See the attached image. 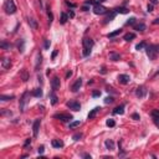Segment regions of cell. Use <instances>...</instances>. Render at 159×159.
<instances>
[{"instance_id": "45", "label": "cell", "mask_w": 159, "mask_h": 159, "mask_svg": "<svg viewBox=\"0 0 159 159\" xmlns=\"http://www.w3.org/2000/svg\"><path fill=\"white\" fill-rule=\"evenodd\" d=\"M81 10H82V11H87V10H90V6L86 4L84 6H82V8H81Z\"/></svg>"}, {"instance_id": "3", "label": "cell", "mask_w": 159, "mask_h": 159, "mask_svg": "<svg viewBox=\"0 0 159 159\" xmlns=\"http://www.w3.org/2000/svg\"><path fill=\"white\" fill-rule=\"evenodd\" d=\"M145 49H147V55L149 57V60H155L157 56H158V51L155 49V45H149Z\"/></svg>"}, {"instance_id": "18", "label": "cell", "mask_w": 159, "mask_h": 159, "mask_svg": "<svg viewBox=\"0 0 159 159\" xmlns=\"http://www.w3.org/2000/svg\"><path fill=\"white\" fill-rule=\"evenodd\" d=\"M1 66H3V68H10V66H11V62H10V60L9 59H3L1 60Z\"/></svg>"}, {"instance_id": "5", "label": "cell", "mask_w": 159, "mask_h": 159, "mask_svg": "<svg viewBox=\"0 0 159 159\" xmlns=\"http://www.w3.org/2000/svg\"><path fill=\"white\" fill-rule=\"evenodd\" d=\"M29 96H30V93L26 91V92H24L23 97L20 98V111H21V112H24V111H25V106H26V103H27V98H29Z\"/></svg>"}, {"instance_id": "11", "label": "cell", "mask_w": 159, "mask_h": 159, "mask_svg": "<svg viewBox=\"0 0 159 159\" xmlns=\"http://www.w3.org/2000/svg\"><path fill=\"white\" fill-rule=\"evenodd\" d=\"M81 86H82V78H78V80H76V82L72 84V87H71V90H72V92H77L80 88H81Z\"/></svg>"}, {"instance_id": "9", "label": "cell", "mask_w": 159, "mask_h": 159, "mask_svg": "<svg viewBox=\"0 0 159 159\" xmlns=\"http://www.w3.org/2000/svg\"><path fill=\"white\" fill-rule=\"evenodd\" d=\"M40 123H41V121H40V119H35V122H34V124H33V133H34V137H35V138H36L37 134H39Z\"/></svg>"}, {"instance_id": "41", "label": "cell", "mask_w": 159, "mask_h": 159, "mask_svg": "<svg viewBox=\"0 0 159 159\" xmlns=\"http://www.w3.org/2000/svg\"><path fill=\"white\" fill-rule=\"evenodd\" d=\"M134 23H135V19H134V17H131L126 24H127V25H134Z\"/></svg>"}, {"instance_id": "39", "label": "cell", "mask_w": 159, "mask_h": 159, "mask_svg": "<svg viewBox=\"0 0 159 159\" xmlns=\"http://www.w3.org/2000/svg\"><path fill=\"white\" fill-rule=\"evenodd\" d=\"M113 101H114V100H113V97H111V96L104 98V103H107V104H108V103H112Z\"/></svg>"}, {"instance_id": "56", "label": "cell", "mask_w": 159, "mask_h": 159, "mask_svg": "<svg viewBox=\"0 0 159 159\" xmlns=\"http://www.w3.org/2000/svg\"><path fill=\"white\" fill-rule=\"evenodd\" d=\"M155 49H157V51H158V54H159V45H155Z\"/></svg>"}, {"instance_id": "24", "label": "cell", "mask_w": 159, "mask_h": 159, "mask_svg": "<svg viewBox=\"0 0 159 159\" xmlns=\"http://www.w3.org/2000/svg\"><path fill=\"white\" fill-rule=\"evenodd\" d=\"M114 11H116V13H119V14H128L129 10L127 9V8H117Z\"/></svg>"}, {"instance_id": "32", "label": "cell", "mask_w": 159, "mask_h": 159, "mask_svg": "<svg viewBox=\"0 0 159 159\" xmlns=\"http://www.w3.org/2000/svg\"><path fill=\"white\" fill-rule=\"evenodd\" d=\"M0 100L1 101H11V100H14V96H4V94H1Z\"/></svg>"}, {"instance_id": "8", "label": "cell", "mask_w": 159, "mask_h": 159, "mask_svg": "<svg viewBox=\"0 0 159 159\" xmlns=\"http://www.w3.org/2000/svg\"><path fill=\"white\" fill-rule=\"evenodd\" d=\"M60 78L57 77V76H55L54 78L51 80V87H52V90L54 91H57L59 88H60Z\"/></svg>"}, {"instance_id": "29", "label": "cell", "mask_w": 159, "mask_h": 159, "mask_svg": "<svg viewBox=\"0 0 159 159\" xmlns=\"http://www.w3.org/2000/svg\"><path fill=\"white\" fill-rule=\"evenodd\" d=\"M122 33V30L121 29H118V30H116V31H113V33H111V34H108L107 36L109 37V39H112V37H114V36H117V35H119Z\"/></svg>"}, {"instance_id": "21", "label": "cell", "mask_w": 159, "mask_h": 159, "mask_svg": "<svg viewBox=\"0 0 159 159\" xmlns=\"http://www.w3.org/2000/svg\"><path fill=\"white\" fill-rule=\"evenodd\" d=\"M109 59L112 61H119L121 60V55L119 54H116V52H111V54H109Z\"/></svg>"}, {"instance_id": "51", "label": "cell", "mask_w": 159, "mask_h": 159, "mask_svg": "<svg viewBox=\"0 0 159 159\" xmlns=\"http://www.w3.org/2000/svg\"><path fill=\"white\" fill-rule=\"evenodd\" d=\"M56 55H57V51H54V52H52V56H51V57H52V59H55Z\"/></svg>"}, {"instance_id": "23", "label": "cell", "mask_w": 159, "mask_h": 159, "mask_svg": "<svg viewBox=\"0 0 159 159\" xmlns=\"http://www.w3.org/2000/svg\"><path fill=\"white\" fill-rule=\"evenodd\" d=\"M134 30H137V31H144L145 30V25L143 23H139V24L134 25Z\"/></svg>"}, {"instance_id": "15", "label": "cell", "mask_w": 159, "mask_h": 159, "mask_svg": "<svg viewBox=\"0 0 159 159\" xmlns=\"http://www.w3.org/2000/svg\"><path fill=\"white\" fill-rule=\"evenodd\" d=\"M20 77H21V80H23L24 82H26L29 80V72H27V70H25V68L21 70L20 71Z\"/></svg>"}, {"instance_id": "14", "label": "cell", "mask_w": 159, "mask_h": 159, "mask_svg": "<svg viewBox=\"0 0 159 159\" xmlns=\"http://www.w3.org/2000/svg\"><path fill=\"white\" fill-rule=\"evenodd\" d=\"M51 145L54 148H62L63 147V142L60 139H52L51 141Z\"/></svg>"}, {"instance_id": "40", "label": "cell", "mask_w": 159, "mask_h": 159, "mask_svg": "<svg viewBox=\"0 0 159 159\" xmlns=\"http://www.w3.org/2000/svg\"><path fill=\"white\" fill-rule=\"evenodd\" d=\"M100 96H101V91H97V90H96V91L92 92V97H100Z\"/></svg>"}, {"instance_id": "47", "label": "cell", "mask_w": 159, "mask_h": 159, "mask_svg": "<svg viewBox=\"0 0 159 159\" xmlns=\"http://www.w3.org/2000/svg\"><path fill=\"white\" fill-rule=\"evenodd\" d=\"M29 144H31V139H26V141H25V143H24V147L26 148Z\"/></svg>"}, {"instance_id": "28", "label": "cell", "mask_w": 159, "mask_h": 159, "mask_svg": "<svg viewBox=\"0 0 159 159\" xmlns=\"http://www.w3.org/2000/svg\"><path fill=\"white\" fill-rule=\"evenodd\" d=\"M0 47H1L3 50H10V47H11V46H10V44H8V42L6 41H1V44H0Z\"/></svg>"}, {"instance_id": "48", "label": "cell", "mask_w": 159, "mask_h": 159, "mask_svg": "<svg viewBox=\"0 0 159 159\" xmlns=\"http://www.w3.org/2000/svg\"><path fill=\"white\" fill-rule=\"evenodd\" d=\"M66 4H67L68 6H71V8H75V6H76L75 4H72V3H70V1H67V0H66Z\"/></svg>"}, {"instance_id": "35", "label": "cell", "mask_w": 159, "mask_h": 159, "mask_svg": "<svg viewBox=\"0 0 159 159\" xmlns=\"http://www.w3.org/2000/svg\"><path fill=\"white\" fill-rule=\"evenodd\" d=\"M144 47H147V44H145V42L143 41V42H141V44H138V45H137L135 46V50H142V49H144Z\"/></svg>"}, {"instance_id": "49", "label": "cell", "mask_w": 159, "mask_h": 159, "mask_svg": "<svg viewBox=\"0 0 159 159\" xmlns=\"http://www.w3.org/2000/svg\"><path fill=\"white\" fill-rule=\"evenodd\" d=\"M72 76V71H68L67 73H66V78H68V77H71Z\"/></svg>"}, {"instance_id": "20", "label": "cell", "mask_w": 159, "mask_h": 159, "mask_svg": "<svg viewBox=\"0 0 159 159\" xmlns=\"http://www.w3.org/2000/svg\"><path fill=\"white\" fill-rule=\"evenodd\" d=\"M116 14H117V13H116V11H112L111 14H108V15H107V17L104 19V24H107V23H109V21H112V20L114 19Z\"/></svg>"}, {"instance_id": "1", "label": "cell", "mask_w": 159, "mask_h": 159, "mask_svg": "<svg viewBox=\"0 0 159 159\" xmlns=\"http://www.w3.org/2000/svg\"><path fill=\"white\" fill-rule=\"evenodd\" d=\"M82 44H83V56H88L91 54V49L93 47V40L88 39V37H84L82 40Z\"/></svg>"}, {"instance_id": "17", "label": "cell", "mask_w": 159, "mask_h": 159, "mask_svg": "<svg viewBox=\"0 0 159 159\" xmlns=\"http://www.w3.org/2000/svg\"><path fill=\"white\" fill-rule=\"evenodd\" d=\"M113 113L114 114H123L124 113V104H121V106H118V107H116L113 109Z\"/></svg>"}, {"instance_id": "46", "label": "cell", "mask_w": 159, "mask_h": 159, "mask_svg": "<svg viewBox=\"0 0 159 159\" xmlns=\"http://www.w3.org/2000/svg\"><path fill=\"white\" fill-rule=\"evenodd\" d=\"M50 44H51L50 40H45V49H49V47H50Z\"/></svg>"}, {"instance_id": "13", "label": "cell", "mask_w": 159, "mask_h": 159, "mask_svg": "<svg viewBox=\"0 0 159 159\" xmlns=\"http://www.w3.org/2000/svg\"><path fill=\"white\" fill-rule=\"evenodd\" d=\"M101 109H102L101 107H94L93 109H91V112L88 113V119H93V118L97 116V113H98Z\"/></svg>"}, {"instance_id": "33", "label": "cell", "mask_w": 159, "mask_h": 159, "mask_svg": "<svg viewBox=\"0 0 159 159\" xmlns=\"http://www.w3.org/2000/svg\"><path fill=\"white\" fill-rule=\"evenodd\" d=\"M106 124H107L108 127H114V126H116V122H114L113 118H108L107 122H106Z\"/></svg>"}, {"instance_id": "53", "label": "cell", "mask_w": 159, "mask_h": 159, "mask_svg": "<svg viewBox=\"0 0 159 159\" xmlns=\"http://www.w3.org/2000/svg\"><path fill=\"white\" fill-rule=\"evenodd\" d=\"M154 122H155V124L159 127V118H154Z\"/></svg>"}, {"instance_id": "10", "label": "cell", "mask_w": 159, "mask_h": 159, "mask_svg": "<svg viewBox=\"0 0 159 159\" xmlns=\"http://www.w3.org/2000/svg\"><path fill=\"white\" fill-rule=\"evenodd\" d=\"M145 93H147V88L144 86H139L138 88H137V91H135L137 97H139V98H143L145 96Z\"/></svg>"}, {"instance_id": "25", "label": "cell", "mask_w": 159, "mask_h": 159, "mask_svg": "<svg viewBox=\"0 0 159 159\" xmlns=\"http://www.w3.org/2000/svg\"><path fill=\"white\" fill-rule=\"evenodd\" d=\"M134 37H135V35L132 34V33H128V34H126V35L123 36V39H124L126 41H131V40H133Z\"/></svg>"}, {"instance_id": "19", "label": "cell", "mask_w": 159, "mask_h": 159, "mask_svg": "<svg viewBox=\"0 0 159 159\" xmlns=\"http://www.w3.org/2000/svg\"><path fill=\"white\" fill-rule=\"evenodd\" d=\"M27 23H29V25H30V27H31V29H34V30H36V29H37V23H36V20H34V19L29 17V19H27Z\"/></svg>"}, {"instance_id": "27", "label": "cell", "mask_w": 159, "mask_h": 159, "mask_svg": "<svg viewBox=\"0 0 159 159\" xmlns=\"http://www.w3.org/2000/svg\"><path fill=\"white\" fill-rule=\"evenodd\" d=\"M68 20V15H66L65 13H61V19H60V23L61 24H66V21Z\"/></svg>"}, {"instance_id": "36", "label": "cell", "mask_w": 159, "mask_h": 159, "mask_svg": "<svg viewBox=\"0 0 159 159\" xmlns=\"http://www.w3.org/2000/svg\"><path fill=\"white\" fill-rule=\"evenodd\" d=\"M47 16H49V20H50V24L52 23V20H54V15H52V13L50 11V6L47 8Z\"/></svg>"}, {"instance_id": "52", "label": "cell", "mask_w": 159, "mask_h": 159, "mask_svg": "<svg viewBox=\"0 0 159 159\" xmlns=\"http://www.w3.org/2000/svg\"><path fill=\"white\" fill-rule=\"evenodd\" d=\"M82 157H83V158H90V159H91V155H90V154H87V153H84Z\"/></svg>"}, {"instance_id": "34", "label": "cell", "mask_w": 159, "mask_h": 159, "mask_svg": "<svg viewBox=\"0 0 159 159\" xmlns=\"http://www.w3.org/2000/svg\"><path fill=\"white\" fill-rule=\"evenodd\" d=\"M151 116L153 118H159V109H153L151 112Z\"/></svg>"}, {"instance_id": "7", "label": "cell", "mask_w": 159, "mask_h": 159, "mask_svg": "<svg viewBox=\"0 0 159 159\" xmlns=\"http://www.w3.org/2000/svg\"><path fill=\"white\" fill-rule=\"evenodd\" d=\"M66 106L70 108V109H72V111H80L81 109V104L78 103V102H76V101H68L67 103H66Z\"/></svg>"}, {"instance_id": "2", "label": "cell", "mask_w": 159, "mask_h": 159, "mask_svg": "<svg viewBox=\"0 0 159 159\" xmlns=\"http://www.w3.org/2000/svg\"><path fill=\"white\" fill-rule=\"evenodd\" d=\"M4 9L6 14H15L16 13V5L14 4V0H6L4 4Z\"/></svg>"}, {"instance_id": "50", "label": "cell", "mask_w": 159, "mask_h": 159, "mask_svg": "<svg viewBox=\"0 0 159 159\" xmlns=\"http://www.w3.org/2000/svg\"><path fill=\"white\" fill-rule=\"evenodd\" d=\"M68 16H70V17H75V13H73L72 10H71V11H70V14H68Z\"/></svg>"}, {"instance_id": "43", "label": "cell", "mask_w": 159, "mask_h": 159, "mask_svg": "<svg viewBox=\"0 0 159 159\" xmlns=\"http://www.w3.org/2000/svg\"><path fill=\"white\" fill-rule=\"evenodd\" d=\"M147 10H148V13L153 11V4H148V6H147Z\"/></svg>"}, {"instance_id": "44", "label": "cell", "mask_w": 159, "mask_h": 159, "mask_svg": "<svg viewBox=\"0 0 159 159\" xmlns=\"http://www.w3.org/2000/svg\"><path fill=\"white\" fill-rule=\"evenodd\" d=\"M44 151H45V148H44V145H41V147H39V149H37V152H39V154H42V153H44Z\"/></svg>"}, {"instance_id": "42", "label": "cell", "mask_w": 159, "mask_h": 159, "mask_svg": "<svg viewBox=\"0 0 159 159\" xmlns=\"http://www.w3.org/2000/svg\"><path fill=\"white\" fill-rule=\"evenodd\" d=\"M132 118H133L134 121H138L141 117H139V114H138V113H133V114H132Z\"/></svg>"}, {"instance_id": "31", "label": "cell", "mask_w": 159, "mask_h": 159, "mask_svg": "<svg viewBox=\"0 0 159 159\" xmlns=\"http://www.w3.org/2000/svg\"><path fill=\"white\" fill-rule=\"evenodd\" d=\"M80 124H81V122H80V121L71 122V123H70V128H71V129H73V128H76V127H78Z\"/></svg>"}, {"instance_id": "37", "label": "cell", "mask_w": 159, "mask_h": 159, "mask_svg": "<svg viewBox=\"0 0 159 159\" xmlns=\"http://www.w3.org/2000/svg\"><path fill=\"white\" fill-rule=\"evenodd\" d=\"M86 4L87 5H97L98 0H86Z\"/></svg>"}, {"instance_id": "30", "label": "cell", "mask_w": 159, "mask_h": 159, "mask_svg": "<svg viewBox=\"0 0 159 159\" xmlns=\"http://www.w3.org/2000/svg\"><path fill=\"white\" fill-rule=\"evenodd\" d=\"M57 102H59V98H57V96H56L55 93H52V94H51V104H52V106H55Z\"/></svg>"}, {"instance_id": "38", "label": "cell", "mask_w": 159, "mask_h": 159, "mask_svg": "<svg viewBox=\"0 0 159 159\" xmlns=\"http://www.w3.org/2000/svg\"><path fill=\"white\" fill-rule=\"evenodd\" d=\"M81 138H82V133H76L75 135L72 137V139H73V141H80Z\"/></svg>"}, {"instance_id": "26", "label": "cell", "mask_w": 159, "mask_h": 159, "mask_svg": "<svg viewBox=\"0 0 159 159\" xmlns=\"http://www.w3.org/2000/svg\"><path fill=\"white\" fill-rule=\"evenodd\" d=\"M41 60H42V56H41V54L39 52V54H37V59H36V65H35V70H39V66L41 65Z\"/></svg>"}, {"instance_id": "4", "label": "cell", "mask_w": 159, "mask_h": 159, "mask_svg": "<svg viewBox=\"0 0 159 159\" xmlns=\"http://www.w3.org/2000/svg\"><path fill=\"white\" fill-rule=\"evenodd\" d=\"M54 118L60 119V121H62V122H71V121L73 119V117H72L71 114H66V113H57V114L54 116Z\"/></svg>"}, {"instance_id": "16", "label": "cell", "mask_w": 159, "mask_h": 159, "mask_svg": "<svg viewBox=\"0 0 159 159\" xmlns=\"http://www.w3.org/2000/svg\"><path fill=\"white\" fill-rule=\"evenodd\" d=\"M104 145H106V148H107L108 151H113L114 149V142L112 139H107L104 142Z\"/></svg>"}, {"instance_id": "22", "label": "cell", "mask_w": 159, "mask_h": 159, "mask_svg": "<svg viewBox=\"0 0 159 159\" xmlns=\"http://www.w3.org/2000/svg\"><path fill=\"white\" fill-rule=\"evenodd\" d=\"M34 97H42V90L41 88H35L33 92H31Z\"/></svg>"}, {"instance_id": "54", "label": "cell", "mask_w": 159, "mask_h": 159, "mask_svg": "<svg viewBox=\"0 0 159 159\" xmlns=\"http://www.w3.org/2000/svg\"><path fill=\"white\" fill-rule=\"evenodd\" d=\"M153 24H159V17H158V19H155V20L153 21Z\"/></svg>"}, {"instance_id": "12", "label": "cell", "mask_w": 159, "mask_h": 159, "mask_svg": "<svg viewBox=\"0 0 159 159\" xmlns=\"http://www.w3.org/2000/svg\"><path fill=\"white\" fill-rule=\"evenodd\" d=\"M118 81H119L122 84H127V83H129L131 77H129V75H119V76H118Z\"/></svg>"}, {"instance_id": "55", "label": "cell", "mask_w": 159, "mask_h": 159, "mask_svg": "<svg viewBox=\"0 0 159 159\" xmlns=\"http://www.w3.org/2000/svg\"><path fill=\"white\" fill-rule=\"evenodd\" d=\"M151 3L154 5V4H157V3H158V0H151Z\"/></svg>"}, {"instance_id": "6", "label": "cell", "mask_w": 159, "mask_h": 159, "mask_svg": "<svg viewBox=\"0 0 159 159\" xmlns=\"http://www.w3.org/2000/svg\"><path fill=\"white\" fill-rule=\"evenodd\" d=\"M93 13L96 15H102V14L107 13V9H106L103 5H101V4H97V5H94V8H93Z\"/></svg>"}]
</instances>
